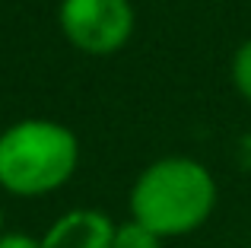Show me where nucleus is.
I'll return each instance as SVG.
<instances>
[{"label":"nucleus","instance_id":"1","mask_svg":"<svg viewBox=\"0 0 251 248\" xmlns=\"http://www.w3.org/2000/svg\"><path fill=\"white\" fill-rule=\"evenodd\" d=\"M216 181L203 162L191 156L156 159L130 188V217L159 239L201 229L216 210Z\"/></svg>","mask_w":251,"mask_h":248},{"label":"nucleus","instance_id":"2","mask_svg":"<svg viewBox=\"0 0 251 248\" xmlns=\"http://www.w3.org/2000/svg\"><path fill=\"white\" fill-rule=\"evenodd\" d=\"M80 140L48 118L16 121L0 134V188L16 198H42L74 178Z\"/></svg>","mask_w":251,"mask_h":248},{"label":"nucleus","instance_id":"3","mask_svg":"<svg viewBox=\"0 0 251 248\" xmlns=\"http://www.w3.org/2000/svg\"><path fill=\"white\" fill-rule=\"evenodd\" d=\"M130 0H61V29L83 54H118L134 35Z\"/></svg>","mask_w":251,"mask_h":248},{"label":"nucleus","instance_id":"4","mask_svg":"<svg viewBox=\"0 0 251 248\" xmlns=\"http://www.w3.org/2000/svg\"><path fill=\"white\" fill-rule=\"evenodd\" d=\"M115 236V223L102 210L80 207L64 213L42 236V248H108Z\"/></svg>","mask_w":251,"mask_h":248},{"label":"nucleus","instance_id":"5","mask_svg":"<svg viewBox=\"0 0 251 248\" xmlns=\"http://www.w3.org/2000/svg\"><path fill=\"white\" fill-rule=\"evenodd\" d=\"M162 239L156 232H150L143 223L137 220H127V223L115 226V236H111V245L108 248H159Z\"/></svg>","mask_w":251,"mask_h":248},{"label":"nucleus","instance_id":"6","mask_svg":"<svg viewBox=\"0 0 251 248\" xmlns=\"http://www.w3.org/2000/svg\"><path fill=\"white\" fill-rule=\"evenodd\" d=\"M232 83L242 93V99L251 102V38L239 45V51L232 57Z\"/></svg>","mask_w":251,"mask_h":248},{"label":"nucleus","instance_id":"7","mask_svg":"<svg viewBox=\"0 0 251 248\" xmlns=\"http://www.w3.org/2000/svg\"><path fill=\"white\" fill-rule=\"evenodd\" d=\"M0 248H42V239L25 236V232H3L0 236Z\"/></svg>","mask_w":251,"mask_h":248},{"label":"nucleus","instance_id":"8","mask_svg":"<svg viewBox=\"0 0 251 248\" xmlns=\"http://www.w3.org/2000/svg\"><path fill=\"white\" fill-rule=\"evenodd\" d=\"M0 236H3V210H0Z\"/></svg>","mask_w":251,"mask_h":248}]
</instances>
